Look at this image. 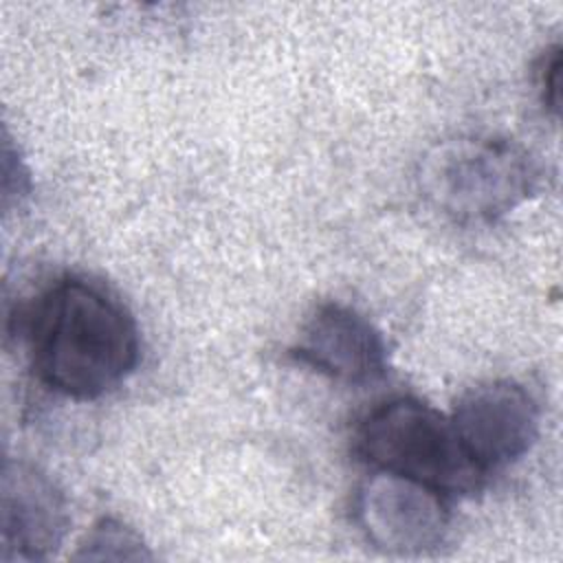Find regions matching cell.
<instances>
[{
	"label": "cell",
	"instance_id": "obj_1",
	"mask_svg": "<svg viewBox=\"0 0 563 563\" xmlns=\"http://www.w3.org/2000/svg\"><path fill=\"white\" fill-rule=\"evenodd\" d=\"M29 356L48 389L92 400L136 367L139 330L103 288L64 279L44 290L29 314Z\"/></svg>",
	"mask_w": 563,
	"mask_h": 563
},
{
	"label": "cell",
	"instance_id": "obj_2",
	"mask_svg": "<svg viewBox=\"0 0 563 563\" xmlns=\"http://www.w3.org/2000/svg\"><path fill=\"white\" fill-rule=\"evenodd\" d=\"M429 207L460 224H486L523 205L537 185L530 154L508 136L466 132L438 141L418 163Z\"/></svg>",
	"mask_w": 563,
	"mask_h": 563
},
{
	"label": "cell",
	"instance_id": "obj_3",
	"mask_svg": "<svg viewBox=\"0 0 563 563\" xmlns=\"http://www.w3.org/2000/svg\"><path fill=\"white\" fill-rule=\"evenodd\" d=\"M354 440L374 471L422 482L442 495L473 493L486 477L462 449L451 418L411 396L372 409Z\"/></svg>",
	"mask_w": 563,
	"mask_h": 563
},
{
	"label": "cell",
	"instance_id": "obj_4",
	"mask_svg": "<svg viewBox=\"0 0 563 563\" xmlns=\"http://www.w3.org/2000/svg\"><path fill=\"white\" fill-rule=\"evenodd\" d=\"M444 497L422 482L376 471L356 493V523L380 552L418 556L446 539L451 515Z\"/></svg>",
	"mask_w": 563,
	"mask_h": 563
},
{
	"label": "cell",
	"instance_id": "obj_5",
	"mask_svg": "<svg viewBox=\"0 0 563 563\" xmlns=\"http://www.w3.org/2000/svg\"><path fill=\"white\" fill-rule=\"evenodd\" d=\"M449 418L462 449L484 475L523 457L539 433L537 402L512 380L466 389Z\"/></svg>",
	"mask_w": 563,
	"mask_h": 563
},
{
	"label": "cell",
	"instance_id": "obj_6",
	"mask_svg": "<svg viewBox=\"0 0 563 563\" xmlns=\"http://www.w3.org/2000/svg\"><path fill=\"white\" fill-rule=\"evenodd\" d=\"M68 508L57 484L29 462L7 460L0 486V561H44L62 545Z\"/></svg>",
	"mask_w": 563,
	"mask_h": 563
},
{
	"label": "cell",
	"instance_id": "obj_7",
	"mask_svg": "<svg viewBox=\"0 0 563 563\" xmlns=\"http://www.w3.org/2000/svg\"><path fill=\"white\" fill-rule=\"evenodd\" d=\"M292 354L314 372L347 385L372 383L387 369L383 334L343 303L319 306L303 323Z\"/></svg>",
	"mask_w": 563,
	"mask_h": 563
},
{
	"label": "cell",
	"instance_id": "obj_8",
	"mask_svg": "<svg viewBox=\"0 0 563 563\" xmlns=\"http://www.w3.org/2000/svg\"><path fill=\"white\" fill-rule=\"evenodd\" d=\"M75 559L81 561H143L152 559V552L143 539L123 521L103 517L99 519L79 543Z\"/></svg>",
	"mask_w": 563,
	"mask_h": 563
},
{
	"label": "cell",
	"instance_id": "obj_9",
	"mask_svg": "<svg viewBox=\"0 0 563 563\" xmlns=\"http://www.w3.org/2000/svg\"><path fill=\"white\" fill-rule=\"evenodd\" d=\"M561 79H563V51L561 46H554L543 55V62L539 68L541 101L552 114L561 112Z\"/></svg>",
	"mask_w": 563,
	"mask_h": 563
}]
</instances>
